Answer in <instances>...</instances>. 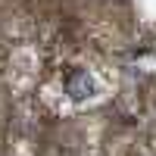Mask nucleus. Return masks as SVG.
<instances>
[{
    "mask_svg": "<svg viewBox=\"0 0 156 156\" xmlns=\"http://www.w3.org/2000/svg\"><path fill=\"white\" fill-rule=\"evenodd\" d=\"M66 94L72 97V100H90L97 94V81H94V75H90L87 69H72L69 75H66Z\"/></svg>",
    "mask_w": 156,
    "mask_h": 156,
    "instance_id": "1",
    "label": "nucleus"
}]
</instances>
